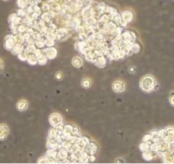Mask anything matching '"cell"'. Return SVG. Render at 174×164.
Wrapping results in <instances>:
<instances>
[{
	"mask_svg": "<svg viewBox=\"0 0 174 164\" xmlns=\"http://www.w3.org/2000/svg\"><path fill=\"white\" fill-rule=\"evenodd\" d=\"M16 107H17V109H18L19 111H21V112L25 111V110L27 109V107H28V103H27V101L25 100V99H21V100L18 101V103H17V105H16Z\"/></svg>",
	"mask_w": 174,
	"mask_h": 164,
	"instance_id": "obj_9",
	"label": "cell"
},
{
	"mask_svg": "<svg viewBox=\"0 0 174 164\" xmlns=\"http://www.w3.org/2000/svg\"><path fill=\"white\" fill-rule=\"evenodd\" d=\"M3 60L0 59V71L3 70Z\"/></svg>",
	"mask_w": 174,
	"mask_h": 164,
	"instance_id": "obj_18",
	"label": "cell"
},
{
	"mask_svg": "<svg viewBox=\"0 0 174 164\" xmlns=\"http://www.w3.org/2000/svg\"><path fill=\"white\" fill-rule=\"evenodd\" d=\"M62 77H63V73H62L61 71L56 72V74H55V78H56L57 80H60V79H62Z\"/></svg>",
	"mask_w": 174,
	"mask_h": 164,
	"instance_id": "obj_16",
	"label": "cell"
},
{
	"mask_svg": "<svg viewBox=\"0 0 174 164\" xmlns=\"http://www.w3.org/2000/svg\"><path fill=\"white\" fill-rule=\"evenodd\" d=\"M169 101H170V104L172 106H174V91H173L171 94H170V97H169Z\"/></svg>",
	"mask_w": 174,
	"mask_h": 164,
	"instance_id": "obj_17",
	"label": "cell"
},
{
	"mask_svg": "<svg viewBox=\"0 0 174 164\" xmlns=\"http://www.w3.org/2000/svg\"><path fill=\"white\" fill-rule=\"evenodd\" d=\"M139 50H140V46L138 44H133V47L132 51L133 53H138V52H139Z\"/></svg>",
	"mask_w": 174,
	"mask_h": 164,
	"instance_id": "obj_15",
	"label": "cell"
},
{
	"mask_svg": "<svg viewBox=\"0 0 174 164\" xmlns=\"http://www.w3.org/2000/svg\"><path fill=\"white\" fill-rule=\"evenodd\" d=\"M37 63L41 66H43L47 63V57L44 54H41L39 57L37 58Z\"/></svg>",
	"mask_w": 174,
	"mask_h": 164,
	"instance_id": "obj_13",
	"label": "cell"
},
{
	"mask_svg": "<svg viewBox=\"0 0 174 164\" xmlns=\"http://www.w3.org/2000/svg\"><path fill=\"white\" fill-rule=\"evenodd\" d=\"M92 85V82L89 78H83L82 80V86L84 89H89Z\"/></svg>",
	"mask_w": 174,
	"mask_h": 164,
	"instance_id": "obj_12",
	"label": "cell"
},
{
	"mask_svg": "<svg viewBox=\"0 0 174 164\" xmlns=\"http://www.w3.org/2000/svg\"><path fill=\"white\" fill-rule=\"evenodd\" d=\"M16 44L15 36L14 35H9L5 38L4 41V47L8 50H11V48L14 47V45Z\"/></svg>",
	"mask_w": 174,
	"mask_h": 164,
	"instance_id": "obj_3",
	"label": "cell"
},
{
	"mask_svg": "<svg viewBox=\"0 0 174 164\" xmlns=\"http://www.w3.org/2000/svg\"><path fill=\"white\" fill-rule=\"evenodd\" d=\"M9 128L7 125L5 124H0V140H3L7 138L8 134H9Z\"/></svg>",
	"mask_w": 174,
	"mask_h": 164,
	"instance_id": "obj_6",
	"label": "cell"
},
{
	"mask_svg": "<svg viewBox=\"0 0 174 164\" xmlns=\"http://www.w3.org/2000/svg\"><path fill=\"white\" fill-rule=\"evenodd\" d=\"M112 89L116 93H122L125 90V84L124 83L121 82V81H116L113 83L112 85Z\"/></svg>",
	"mask_w": 174,
	"mask_h": 164,
	"instance_id": "obj_5",
	"label": "cell"
},
{
	"mask_svg": "<svg viewBox=\"0 0 174 164\" xmlns=\"http://www.w3.org/2000/svg\"><path fill=\"white\" fill-rule=\"evenodd\" d=\"M72 65L76 68L82 67V60L80 57H74L72 60Z\"/></svg>",
	"mask_w": 174,
	"mask_h": 164,
	"instance_id": "obj_11",
	"label": "cell"
},
{
	"mask_svg": "<svg viewBox=\"0 0 174 164\" xmlns=\"http://www.w3.org/2000/svg\"><path fill=\"white\" fill-rule=\"evenodd\" d=\"M156 82L155 78L151 76H145L141 80H140V88L144 92L149 93L153 91L155 88Z\"/></svg>",
	"mask_w": 174,
	"mask_h": 164,
	"instance_id": "obj_1",
	"label": "cell"
},
{
	"mask_svg": "<svg viewBox=\"0 0 174 164\" xmlns=\"http://www.w3.org/2000/svg\"><path fill=\"white\" fill-rule=\"evenodd\" d=\"M121 16H122V20L124 21L125 22H126V23L131 22L133 21V13L130 10H125V11H123L122 13Z\"/></svg>",
	"mask_w": 174,
	"mask_h": 164,
	"instance_id": "obj_8",
	"label": "cell"
},
{
	"mask_svg": "<svg viewBox=\"0 0 174 164\" xmlns=\"http://www.w3.org/2000/svg\"><path fill=\"white\" fill-rule=\"evenodd\" d=\"M17 5L21 9H25L29 5V3H28L27 0H17Z\"/></svg>",
	"mask_w": 174,
	"mask_h": 164,
	"instance_id": "obj_14",
	"label": "cell"
},
{
	"mask_svg": "<svg viewBox=\"0 0 174 164\" xmlns=\"http://www.w3.org/2000/svg\"><path fill=\"white\" fill-rule=\"evenodd\" d=\"M3 1H7V0H3Z\"/></svg>",
	"mask_w": 174,
	"mask_h": 164,
	"instance_id": "obj_19",
	"label": "cell"
},
{
	"mask_svg": "<svg viewBox=\"0 0 174 164\" xmlns=\"http://www.w3.org/2000/svg\"><path fill=\"white\" fill-rule=\"evenodd\" d=\"M93 63H94L97 67H105L106 65V59L103 56V55H100V56H97L94 58V60H93Z\"/></svg>",
	"mask_w": 174,
	"mask_h": 164,
	"instance_id": "obj_7",
	"label": "cell"
},
{
	"mask_svg": "<svg viewBox=\"0 0 174 164\" xmlns=\"http://www.w3.org/2000/svg\"><path fill=\"white\" fill-rule=\"evenodd\" d=\"M45 54V56L47 57V59L52 60L54 58H55L56 54H57V50L54 48H43L42 50Z\"/></svg>",
	"mask_w": 174,
	"mask_h": 164,
	"instance_id": "obj_4",
	"label": "cell"
},
{
	"mask_svg": "<svg viewBox=\"0 0 174 164\" xmlns=\"http://www.w3.org/2000/svg\"><path fill=\"white\" fill-rule=\"evenodd\" d=\"M50 122L53 128H56L62 125L63 119L61 116L58 113H53L50 117Z\"/></svg>",
	"mask_w": 174,
	"mask_h": 164,
	"instance_id": "obj_2",
	"label": "cell"
},
{
	"mask_svg": "<svg viewBox=\"0 0 174 164\" xmlns=\"http://www.w3.org/2000/svg\"><path fill=\"white\" fill-rule=\"evenodd\" d=\"M26 60H27L28 63L31 64V65H36V64L37 63V59L36 55L34 54V53H30V54H28L27 58H26Z\"/></svg>",
	"mask_w": 174,
	"mask_h": 164,
	"instance_id": "obj_10",
	"label": "cell"
}]
</instances>
